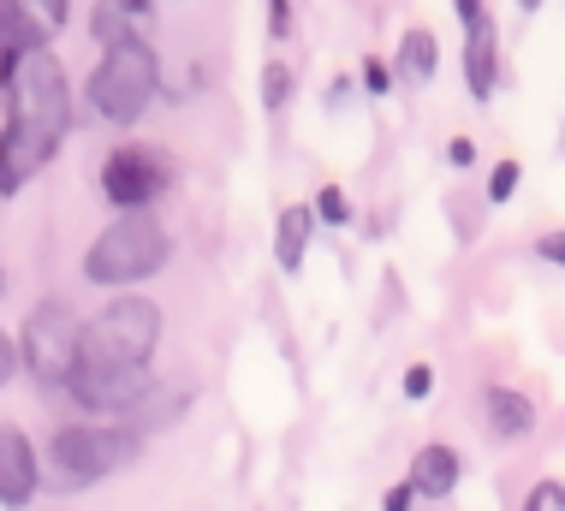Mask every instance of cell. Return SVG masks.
Wrapping results in <instances>:
<instances>
[{
    "instance_id": "6da1fadb",
    "label": "cell",
    "mask_w": 565,
    "mask_h": 511,
    "mask_svg": "<svg viewBox=\"0 0 565 511\" xmlns=\"http://www.w3.org/2000/svg\"><path fill=\"white\" fill-rule=\"evenodd\" d=\"M66 131H72V89L60 60L42 49L19 72V126L7 131V191H19L24 173L49 161Z\"/></svg>"
},
{
    "instance_id": "7a4b0ae2",
    "label": "cell",
    "mask_w": 565,
    "mask_h": 511,
    "mask_svg": "<svg viewBox=\"0 0 565 511\" xmlns=\"http://www.w3.org/2000/svg\"><path fill=\"white\" fill-rule=\"evenodd\" d=\"M167 256H173V238H167V226L156 221V214H149V209H119L114 226L89 244L84 280H96V286H137V280H149V274H161Z\"/></svg>"
},
{
    "instance_id": "3957f363",
    "label": "cell",
    "mask_w": 565,
    "mask_h": 511,
    "mask_svg": "<svg viewBox=\"0 0 565 511\" xmlns=\"http://www.w3.org/2000/svg\"><path fill=\"white\" fill-rule=\"evenodd\" d=\"M161 89V60L149 42H126V49H108L102 66L89 72V107H96L108 126H131Z\"/></svg>"
},
{
    "instance_id": "277c9868",
    "label": "cell",
    "mask_w": 565,
    "mask_h": 511,
    "mask_svg": "<svg viewBox=\"0 0 565 511\" xmlns=\"http://www.w3.org/2000/svg\"><path fill=\"white\" fill-rule=\"evenodd\" d=\"M84 321L72 316L66 304H36L30 309V321H24V363H30V375H36L42 386H66L72 375H78V363H84Z\"/></svg>"
},
{
    "instance_id": "5b68a950",
    "label": "cell",
    "mask_w": 565,
    "mask_h": 511,
    "mask_svg": "<svg viewBox=\"0 0 565 511\" xmlns=\"http://www.w3.org/2000/svg\"><path fill=\"white\" fill-rule=\"evenodd\" d=\"M156 339H161V309L149 298H119L89 321L84 358H96V363H149Z\"/></svg>"
},
{
    "instance_id": "8992f818",
    "label": "cell",
    "mask_w": 565,
    "mask_h": 511,
    "mask_svg": "<svg viewBox=\"0 0 565 511\" xmlns=\"http://www.w3.org/2000/svg\"><path fill=\"white\" fill-rule=\"evenodd\" d=\"M137 458V435L131 428H60L54 435V464L72 488L78 482H102V476L126 470Z\"/></svg>"
},
{
    "instance_id": "52a82bcc",
    "label": "cell",
    "mask_w": 565,
    "mask_h": 511,
    "mask_svg": "<svg viewBox=\"0 0 565 511\" xmlns=\"http://www.w3.org/2000/svg\"><path fill=\"white\" fill-rule=\"evenodd\" d=\"M173 184V161L161 149H114L102 161V196L114 209H149Z\"/></svg>"
},
{
    "instance_id": "ba28073f",
    "label": "cell",
    "mask_w": 565,
    "mask_h": 511,
    "mask_svg": "<svg viewBox=\"0 0 565 511\" xmlns=\"http://www.w3.org/2000/svg\"><path fill=\"white\" fill-rule=\"evenodd\" d=\"M149 386H156L149 381V363H96V358H84L78 375L66 381V393H72V405H84V411H119L126 416Z\"/></svg>"
},
{
    "instance_id": "9c48e42d",
    "label": "cell",
    "mask_w": 565,
    "mask_h": 511,
    "mask_svg": "<svg viewBox=\"0 0 565 511\" xmlns=\"http://www.w3.org/2000/svg\"><path fill=\"white\" fill-rule=\"evenodd\" d=\"M36 482H42L36 446L24 440V428H7V435H0V500L19 511V505L36 500Z\"/></svg>"
},
{
    "instance_id": "30bf717a",
    "label": "cell",
    "mask_w": 565,
    "mask_h": 511,
    "mask_svg": "<svg viewBox=\"0 0 565 511\" xmlns=\"http://www.w3.org/2000/svg\"><path fill=\"white\" fill-rule=\"evenodd\" d=\"M149 0H102L96 19H89V36L102 42V54L108 49H126V42H149Z\"/></svg>"
},
{
    "instance_id": "8fae6325",
    "label": "cell",
    "mask_w": 565,
    "mask_h": 511,
    "mask_svg": "<svg viewBox=\"0 0 565 511\" xmlns=\"http://www.w3.org/2000/svg\"><path fill=\"white\" fill-rule=\"evenodd\" d=\"M482 411H488V428H494L500 440H524L530 428H536V405H530L524 393H512V386H488Z\"/></svg>"
},
{
    "instance_id": "7c38bea8",
    "label": "cell",
    "mask_w": 565,
    "mask_h": 511,
    "mask_svg": "<svg viewBox=\"0 0 565 511\" xmlns=\"http://www.w3.org/2000/svg\"><path fill=\"white\" fill-rule=\"evenodd\" d=\"M465 77H470V89H477V102L494 96V84H500V60H494V19H482V24H470V30H465Z\"/></svg>"
},
{
    "instance_id": "4fadbf2b",
    "label": "cell",
    "mask_w": 565,
    "mask_h": 511,
    "mask_svg": "<svg viewBox=\"0 0 565 511\" xmlns=\"http://www.w3.org/2000/svg\"><path fill=\"white\" fill-rule=\"evenodd\" d=\"M411 482H417V493H429V500H447V493L458 488V453L452 446H417V458H411Z\"/></svg>"
},
{
    "instance_id": "5bb4252c",
    "label": "cell",
    "mask_w": 565,
    "mask_h": 511,
    "mask_svg": "<svg viewBox=\"0 0 565 511\" xmlns=\"http://www.w3.org/2000/svg\"><path fill=\"white\" fill-rule=\"evenodd\" d=\"M185 411H191V393H179V386H149V393L126 411V428L131 435H149V428H167L173 416H185Z\"/></svg>"
},
{
    "instance_id": "9a60e30c",
    "label": "cell",
    "mask_w": 565,
    "mask_h": 511,
    "mask_svg": "<svg viewBox=\"0 0 565 511\" xmlns=\"http://www.w3.org/2000/svg\"><path fill=\"white\" fill-rule=\"evenodd\" d=\"M310 226H316V214L303 209V203L280 209V226H274V256H280L286 274L303 268V251H310Z\"/></svg>"
},
{
    "instance_id": "2e32d148",
    "label": "cell",
    "mask_w": 565,
    "mask_h": 511,
    "mask_svg": "<svg viewBox=\"0 0 565 511\" xmlns=\"http://www.w3.org/2000/svg\"><path fill=\"white\" fill-rule=\"evenodd\" d=\"M435 60H440L435 30H405V36H399V60H393V72H399V77H417V84H429V77H435Z\"/></svg>"
},
{
    "instance_id": "e0dca14e",
    "label": "cell",
    "mask_w": 565,
    "mask_h": 511,
    "mask_svg": "<svg viewBox=\"0 0 565 511\" xmlns=\"http://www.w3.org/2000/svg\"><path fill=\"white\" fill-rule=\"evenodd\" d=\"M286 96H292V72H286L280 60H274V66L263 72V107H268V114H280Z\"/></svg>"
},
{
    "instance_id": "ac0fdd59",
    "label": "cell",
    "mask_w": 565,
    "mask_h": 511,
    "mask_svg": "<svg viewBox=\"0 0 565 511\" xmlns=\"http://www.w3.org/2000/svg\"><path fill=\"white\" fill-rule=\"evenodd\" d=\"M518 184H524V167H518V161H500L494 179H488V203H507Z\"/></svg>"
},
{
    "instance_id": "d6986e66",
    "label": "cell",
    "mask_w": 565,
    "mask_h": 511,
    "mask_svg": "<svg viewBox=\"0 0 565 511\" xmlns=\"http://www.w3.org/2000/svg\"><path fill=\"white\" fill-rule=\"evenodd\" d=\"M316 209H322V221H328V226H345V221H351V203H345V191H340V184H322Z\"/></svg>"
},
{
    "instance_id": "ffe728a7",
    "label": "cell",
    "mask_w": 565,
    "mask_h": 511,
    "mask_svg": "<svg viewBox=\"0 0 565 511\" xmlns=\"http://www.w3.org/2000/svg\"><path fill=\"white\" fill-rule=\"evenodd\" d=\"M363 89H370V96H387V89H393V66H387V60H363Z\"/></svg>"
},
{
    "instance_id": "44dd1931",
    "label": "cell",
    "mask_w": 565,
    "mask_h": 511,
    "mask_svg": "<svg viewBox=\"0 0 565 511\" xmlns=\"http://www.w3.org/2000/svg\"><path fill=\"white\" fill-rule=\"evenodd\" d=\"M435 393V369L429 363H411L405 369V398H429Z\"/></svg>"
},
{
    "instance_id": "7402d4cb",
    "label": "cell",
    "mask_w": 565,
    "mask_h": 511,
    "mask_svg": "<svg viewBox=\"0 0 565 511\" xmlns=\"http://www.w3.org/2000/svg\"><path fill=\"white\" fill-rule=\"evenodd\" d=\"M547 505H565V488L559 482H536V488H530L524 511H547Z\"/></svg>"
},
{
    "instance_id": "603a6c76",
    "label": "cell",
    "mask_w": 565,
    "mask_h": 511,
    "mask_svg": "<svg viewBox=\"0 0 565 511\" xmlns=\"http://www.w3.org/2000/svg\"><path fill=\"white\" fill-rule=\"evenodd\" d=\"M536 256L554 262V268H565V232H547V238H536Z\"/></svg>"
},
{
    "instance_id": "cb8c5ba5",
    "label": "cell",
    "mask_w": 565,
    "mask_h": 511,
    "mask_svg": "<svg viewBox=\"0 0 565 511\" xmlns=\"http://www.w3.org/2000/svg\"><path fill=\"white\" fill-rule=\"evenodd\" d=\"M268 30H274V36L292 30V0H268Z\"/></svg>"
},
{
    "instance_id": "d4e9b609",
    "label": "cell",
    "mask_w": 565,
    "mask_h": 511,
    "mask_svg": "<svg viewBox=\"0 0 565 511\" xmlns=\"http://www.w3.org/2000/svg\"><path fill=\"white\" fill-rule=\"evenodd\" d=\"M447 161H452V167H477V143H470V137H452V143H447Z\"/></svg>"
},
{
    "instance_id": "484cf974",
    "label": "cell",
    "mask_w": 565,
    "mask_h": 511,
    "mask_svg": "<svg viewBox=\"0 0 565 511\" xmlns=\"http://www.w3.org/2000/svg\"><path fill=\"white\" fill-rule=\"evenodd\" d=\"M411 500H417V482H399V488H387V511H411Z\"/></svg>"
},
{
    "instance_id": "4316f807",
    "label": "cell",
    "mask_w": 565,
    "mask_h": 511,
    "mask_svg": "<svg viewBox=\"0 0 565 511\" xmlns=\"http://www.w3.org/2000/svg\"><path fill=\"white\" fill-rule=\"evenodd\" d=\"M452 7H458V24H465V30L488 19V7H482V0H452Z\"/></svg>"
},
{
    "instance_id": "83f0119b",
    "label": "cell",
    "mask_w": 565,
    "mask_h": 511,
    "mask_svg": "<svg viewBox=\"0 0 565 511\" xmlns=\"http://www.w3.org/2000/svg\"><path fill=\"white\" fill-rule=\"evenodd\" d=\"M524 7H542V0H524Z\"/></svg>"
}]
</instances>
